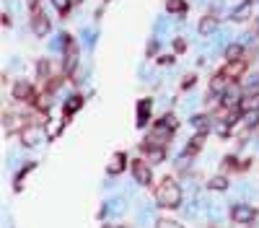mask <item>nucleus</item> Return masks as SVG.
<instances>
[{"label":"nucleus","instance_id":"nucleus-1","mask_svg":"<svg viewBox=\"0 0 259 228\" xmlns=\"http://www.w3.org/2000/svg\"><path fill=\"white\" fill-rule=\"evenodd\" d=\"M181 200H184V192L174 179H163L161 184L156 187V205L163 210H177Z\"/></svg>","mask_w":259,"mask_h":228},{"label":"nucleus","instance_id":"nucleus-2","mask_svg":"<svg viewBox=\"0 0 259 228\" xmlns=\"http://www.w3.org/2000/svg\"><path fill=\"white\" fill-rule=\"evenodd\" d=\"M63 49H65V55H63V73H65V78H70V75L75 73V67H78V44L73 42V36L70 34H65L63 36Z\"/></svg>","mask_w":259,"mask_h":228},{"label":"nucleus","instance_id":"nucleus-3","mask_svg":"<svg viewBox=\"0 0 259 228\" xmlns=\"http://www.w3.org/2000/svg\"><path fill=\"white\" fill-rule=\"evenodd\" d=\"M18 140H21V146H24V148H34V146H39V143L44 140V130H42V125H36V122L24 125V127L18 130Z\"/></svg>","mask_w":259,"mask_h":228},{"label":"nucleus","instance_id":"nucleus-4","mask_svg":"<svg viewBox=\"0 0 259 228\" xmlns=\"http://www.w3.org/2000/svg\"><path fill=\"white\" fill-rule=\"evenodd\" d=\"M231 220L236 226H251L257 220V208L254 205H246V202H236L231 208Z\"/></svg>","mask_w":259,"mask_h":228},{"label":"nucleus","instance_id":"nucleus-5","mask_svg":"<svg viewBox=\"0 0 259 228\" xmlns=\"http://www.w3.org/2000/svg\"><path fill=\"white\" fill-rule=\"evenodd\" d=\"M130 166H132V177H135L138 184L148 187L150 181H153V171H150V161H148V158H135Z\"/></svg>","mask_w":259,"mask_h":228},{"label":"nucleus","instance_id":"nucleus-6","mask_svg":"<svg viewBox=\"0 0 259 228\" xmlns=\"http://www.w3.org/2000/svg\"><path fill=\"white\" fill-rule=\"evenodd\" d=\"M246 67H249V60L241 57V60H231V63H226V67H223L220 73H223L231 83H236V81H239L241 75H243V70H246Z\"/></svg>","mask_w":259,"mask_h":228},{"label":"nucleus","instance_id":"nucleus-7","mask_svg":"<svg viewBox=\"0 0 259 228\" xmlns=\"http://www.w3.org/2000/svg\"><path fill=\"white\" fill-rule=\"evenodd\" d=\"M127 163H130L127 153L125 150H117V153H112L109 163H106V174H109V177H119V174L127 169Z\"/></svg>","mask_w":259,"mask_h":228},{"label":"nucleus","instance_id":"nucleus-8","mask_svg":"<svg viewBox=\"0 0 259 228\" xmlns=\"http://www.w3.org/2000/svg\"><path fill=\"white\" fill-rule=\"evenodd\" d=\"M140 150L146 153V158H148L150 163H161L163 158H166V153H169V146H150V143L143 140L140 143Z\"/></svg>","mask_w":259,"mask_h":228},{"label":"nucleus","instance_id":"nucleus-9","mask_svg":"<svg viewBox=\"0 0 259 228\" xmlns=\"http://www.w3.org/2000/svg\"><path fill=\"white\" fill-rule=\"evenodd\" d=\"M32 29H34L36 36H47L49 34V18L44 16L42 8H34L32 11Z\"/></svg>","mask_w":259,"mask_h":228},{"label":"nucleus","instance_id":"nucleus-10","mask_svg":"<svg viewBox=\"0 0 259 228\" xmlns=\"http://www.w3.org/2000/svg\"><path fill=\"white\" fill-rule=\"evenodd\" d=\"M150 112H153V101H150V98H140V101H138V109H135V125H138V127H146L148 119H150Z\"/></svg>","mask_w":259,"mask_h":228},{"label":"nucleus","instance_id":"nucleus-11","mask_svg":"<svg viewBox=\"0 0 259 228\" xmlns=\"http://www.w3.org/2000/svg\"><path fill=\"white\" fill-rule=\"evenodd\" d=\"M231 86H233V83L228 81L223 73H215V75H212V81H210V94L212 96H223Z\"/></svg>","mask_w":259,"mask_h":228},{"label":"nucleus","instance_id":"nucleus-12","mask_svg":"<svg viewBox=\"0 0 259 228\" xmlns=\"http://www.w3.org/2000/svg\"><path fill=\"white\" fill-rule=\"evenodd\" d=\"M205 140H208V135L205 132H197L192 140H189V146L184 148V156H189V158H194L197 153L202 150V146H205Z\"/></svg>","mask_w":259,"mask_h":228},{"label":"nucleus","instance_id":"nucleus-13","mask_svg":"<svg viewBox=\"0 0 259 228\" xmlns=\"http://www.w3.org/2000/svg\"><path fill=\"white\" fill-rule=\"evenodd\" d=\"M81 106H83V96H78V94L70 96V98L65 101V106H63V117H65V119H70L73 114L81 109Z\"/></svg>","mask_w":259,"mask_h":228},{"label":"nucleus","instance_id":"nucleus-14","mask_svg":"<svg viewBox=\"0 0 259 228\" xmlns=\"http://www.w3.org/2000/svg\"><path fill=\"white\" fill-rule=\"evenodd\" d=\"M228 187H231V181H228L226 174H218V177L208 179V189H210V192H226Z\"/></svg>","mask_w":259,"mask_h":228},{"label":"nucleus","instance_id":"nucleus-15","mask_svg":"<svg viewBox=\"0 0 259 228\" xmlns=\"http://www.w3.org/2000/svg\"><path fill=\"white\" fill-rule=\"evenodd\" d=\"M34 169H36V163H34V161H29L24 169L16 174V181H13V189H16V192H21V189H24V181H26V177H29V174H32Z\"/></svg>","mask_w":259,"mask_h":228},{"label":"nucleus","instance_id":"nucleus-16","mask_svg":"<svg viewBox=\"0 0 259 228\" xmlns=\"http://www.w3.org/2000/svg\"><path fill=\"white\" fill-rule=\"evenodd\" d=\"M192 125H194V130H197V132H205V135H208V132L212 130L210 117H205V114H197V117L192 119Z\"/></svg>","mask_w":259,"mask_h":228},{"label":"nucleus","instance_id":"nucleus-17","mask_svg":"<svg viewBox=\"0 0 259 228\" xmlns=\"http://www.w3.org/2000/svg\"><path fill=\"white\" fill-rule=\"evenodd\" d=\"M187 8H189V3L187 0H166V11L169 13H187Z\"/></svg>","mask_w":259,"mask_h":228},{"label":"nucleus","instance_id":"nucleus-18","mask_svg":"<svg viewBox=\"0 0 259 228\" xmlns=\"http://www.w3.org/2000/svg\"><path fill=\"white\" fill-rule=\"evenodd\" d=\"M243 57V47L241 44H228L226 47V60L231 63V60H241Z\"/></svg>","mask_w":259,"mask_h":228},{"label":"nucleus","instance_id":"nucleus-19","mask_svg":"<svg viewBox=\"0 0 259 228\" xmlns=\"http://www.w3.org/2000/svg\"><path fill=\"white\" fill-rule=\"evenodd\" d=\"M243 125L249 127V130H254L259 125V109H251V112H243Z\"/></svg>","mask_w":259,"mask_h":228},{"label":"nucleus","instance_id":"nucleus-20","mask_svg":"<svg viewBox=\"0 0 259 228\" xmlns=\"http://www.w3.org/2000/svg\"><path fill=\"white\" fill-rule=\"evenodd\" d=\"M215 26H218V21L212 18V16H205L200 21V34H210V32H215Z\"/></svg>","mask_w":259,"mask_h":228},{"label":"nucleus","instance_id":"nucleus-21","mask_svg":"<svg viewBox=\"0 0 259 228\" xmlns=\"http://www.w3.org/2000/svg\"><path fill=\"white\" fill-rule=\"evenodd\" d=\"M223 169L226 171H241V161L236 156H226L223 158Z\"/></svg>","mask_w":259,"mask_h":228},{"label":"nucleus","instance_id":"nucleus-22","mask_svg":"<svg viewBox=\"0 0 259 228\" xmlns=\"http://www.w3.org/2000/svg\"><path fill=\"white\" fill-rule=\"evenodd\" d=\"M158 125L169 127V130H177V127H179V122H177V117H174V114H163V117L158 119Z\"/></svg>","mask_w":259,"mask_h":228},{"label":"nucleus","instance_id":"nucleus-23","mask_svg":"<svg viewBox=\"0 0 259 228\" xmlns=\"http://www.w3.org/2000/svg\"><path fill=\"white\" fill-rule=\"evenodd\" d=\"M36 73H39L42 81L49 78V63H47V60H39V63H36Z\"/></svg>","mask_w":259,"mask_h":228},{"label":"nucleus","instance_id":"nucleus-24","mask_svg":"<svg viewBox=\"0 0 259 228\" xmlns=\"http://www.w3.org/2000/svg\"><path fill=\"white\" fill-rule=\"evenodd\" d=\"M52 5H55L60 13H67V11H70V0H52Z\"/></svg>","mask_w":259,"mask_h":228},{"label":"nucleus","instance_id":"nucleus-25","mask_svg":"<svg viewBox=\"0 0 259 228\" xmlns=\"http://www.w3.org/2000/svg\"><path fill=\"white\" fill-rule=\"evenodd\" d=\"M156 228H184V226H179L177 220H166V218H161V220L156 223Z\"/></svg>","mask_w":259,"mask_h":228},{"label":"nucleus","instance_id":"nucleus-26","mask_svg":"<svg viewBox=\"0 0 259 228\" xmlns=\"http://www.w3.org/2000/svg\"><path fill=\"white\" fill-rule=\"evenodd\" d=\"M194 83H197V75H194V73H189V75H184V81H181V88L187 91V88H192Z\"/></svg>","mask_w":259,"mask_h":228},{"label":"nucleus","instance_id":"nucleus-27","mask_svg":"<svg viewBox=\"0 0 259 228\" xmlns=\"http://www.w3.org/2000/svg\"><path fill=\"white\" fill-rule=\"evenodd\" d=\"M156 63H158V65H174V55H161Z\"/></svg>","mask_w":259,"mask_h":228},{"label":"nucleus","instance_id":"nucleus-28","mask_svg":"<svg viewBox=\"0 0 259 228\" xmlns=\"http://www.w3.org/2000/svg\"><path fill=\"white\" fill-rule=\"evenodd\" d=\"M174 49H177V52H184V49H187V42H184V39H177V42H174Z\"/></svg>","mask_w":259,"mask_h":228},{"label":"nucleus","instance_id":"nucleus-29","mask_svg":"<svg viewBox=\"0 0 259 228\" xmlns=\"http://www.w3.org/2000/svg\"><path fill=\"white\" fill-rule=\"evenodd\" d=\"M257 86H259V83H257Z\"/></svg>","mask_w":259,"mask_h":228}]
</instances>
